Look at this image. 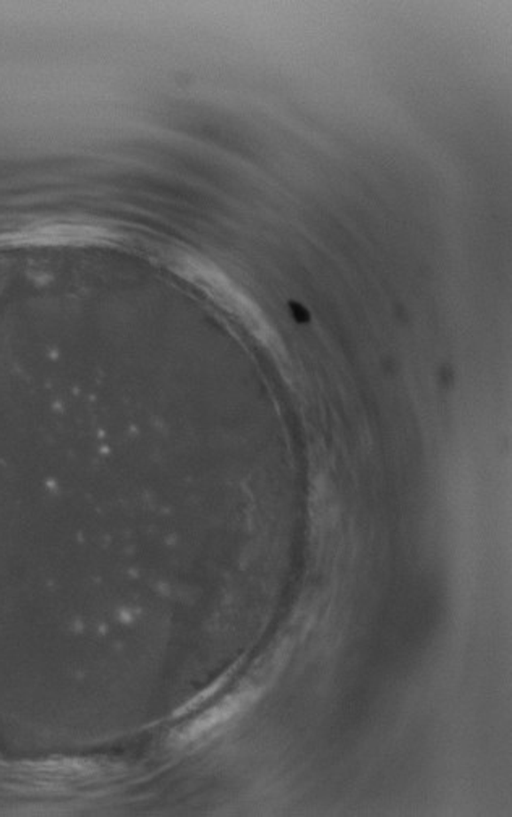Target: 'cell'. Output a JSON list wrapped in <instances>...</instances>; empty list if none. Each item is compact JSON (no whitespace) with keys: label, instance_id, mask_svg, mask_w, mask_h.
<instances>
[{"label":"cell","instance_id":"obj_1","mask_svg":"<svg viewBox=\"0 0 512 817\" xmlns=\"http://www.w3.org/2000/svg\"><path fill=\"white\" fill-rule=\"evenodd\" d=\"M240 706H242L240 697H231V699L224 701L223 704L216 706L208 714L201 715L200 718H196L195 722L190 725L184 732V740H195L198 736L205 734L206 732L213 730L217 725L225 722L229 717H232L235 714V710H239Z\"/></svg>","mask_w":512,"mask_h":817}]
</instances>
